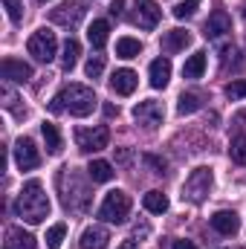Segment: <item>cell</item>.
I'll use <instances>...</instances> for the list:
<instances>
[{
  "label": "cell",
  "instance_id": "6da1fadb",
  "mask_svg": "<svg viewBox=\"0 0 246 249\" xmlns=\"http://www.w3.org/2000/svg\"><path fill=\"white\" fill-rule=\"evenodd\" d=\"M96 105H99V99H96V93L90 90V87H84V84H67L64 90L55 93V99L50 102V110L53 113H70V116H90L93 110H96Z\"/></svg>",
  "mask_w": 246,
  "mask_h": 249
},
{
  "label": "cell",
  "instance_id": "7a4b0ae2",
  "mask_svg": "<svg viewBox=\"0 0 246 249\" xmlns=\"http://www.w3.org/2000/svg\"><path fill=\"white\" fill-rule=\"evenodd\" d=\"M58 194H61V203L67 212H87L90 209V197L93 191L87 186V180L81 177V171L64 165L58 171Z\"/></svg>",
  "mask_w": 246,
  "mask_h": 249
},
{
  "label": "cell",
  "instance_id": "3957f363",
  "mask_svg": "<svg viewBox=\"0 0 246 249\" xmlns=\"http://www.w3.org/2000/svg\"><path fill=\"white\" fill-rule=\"evenodd\" d=\"M15 214L23 217L26 223H44L50 217V197L38 180H29L20 188L18 200H15Z\"/></svg>",
  "mask_w": 246,
  "mask_h": 249
},
{
  "label": "cell",
  "instance_id": "277c9868",
  "mask_svg": "<svg viewBox=\"0 0 246 249\" xmlns=\"http://www.w3.org/2000/svg\"><path fill=\"white\" fill-rule=\"evenodd\" d=\"M211 186H214L211 168L200 165V168H194V171L188 174V180L183 183V200H188V203H203V200L209 197Z\"/></svg>",
  "mask_w": 246,
  "mask_h": 249
},
{
  "label": "cell",
  "instance_id": "5b68a950",
  "mask_svg": "<svg viewBox=\"0 0 246 249\" xmlns=\"http://www.w3.org/2000/svg\"><path fill=\"white\" fill-rule=\"evenodd\" d=\"M127 214H130V197L124 191H119V188L116 191H107L105 203L99 206V217L105 223H124Z\"/></svg>",
  "mask_w": 246,
  "mask_h": 249
},
{
  "label": "cell",
  "instance_id": "8992f818",
  "mask_svg": "<svg viewBox=\"0 0 246 249\" xmlns=\"http://www.w3.org/2000/svg\"><path fill=\"white\" fill-rule=\"evenodd\" d=\"M26 50H29V55H32L35 61L50 64L58 55V38H55V32H50V29H38V32L29 38Z\"/></svg>",
  "mask_w": 246,
  "mask_h": 249
},
{
  "label": "cell",
  "instance_id": "52a82bcc",
  "mask_svg": "<svg viewBox=\"0 0 246 249\" xmlns=\"http://www.w3.org/2000/svg\"><path fill=\"white\" fill-rule=\"evenodd\" d=\"M107 142H110V130H107L105 124L78 127V130H75V145H78V151H84V154H96V151L107 148Z\"/></svg>",
  "mask_w": 246,
  "mask_h": 249
},
{
  "label": "cell",
  "instance_id": "ba28073f",
  "mask_svg": "<svg viewBox=\"0 0 246 249\" xmlns=\"http://www.w3.org/2000/svg\"><path fill=\"white\" fill-rule=\"evenodd\" d=\"M15 162H18L20 171H32V168L41 165V154H38V148H35L32 139L20 136V139L15 142Z\"/></svg>",
  "mask_w": 246,
  "mask_h": 249
},
{
  "label": "cell",
  "instance_id": "9c48e42d",
  "mask_svg": "<svg viewBox=\"0 0 246 249\" xmlns=\"http://www.w3.org/2000/svg\"><path fill=\"white\" fill-rule=\"evenodd\" d=\"M133 119L139 124H145V127H159L162 124V119H165V110H162V105L159 102H139L136 107H133Z\"/></svg>",
  "mask_w": 246,
  "mask_h": 249
},
{
  "label": "cell",
  "instance_id": "30bf717a",
  "mask_svg": "<svg viewBox=\"0 0 246 249\" xmlns=\"http://www.w3.org/2000/svg\"><path fill=\"white\" fill-rule=\"evenodd\" d=\"M84 15H87V9L81 3H61L58 9H53L50 20L58 23V26H78L84 20Z\"/></svg>",
  "mask_w": 246,
  "mask_h": 249
},
{
  "label": "cell",
  "instance_id": "8fae6325",
  "mask_svg": "<svg viewBox=\"0 0 246 249\" xmlns=\"http://www.w3.org/2000/svg\"><path fill=\"white\" fill-rule=\"evenodd\" d=\"M133 20L142 26V29H154L159 23V6L154 0H133Z\"/></svg>",
  "mask_w": 246,
  "mask_h": 249
},
{
  "label": "cell",
  "instance_id": "7c38bea8",
  "mask_svg": "<svg viewBox=\"0 0 246 249\" xmlns=\"http://www.w3.org/2000/svg\"><path fill=\"white\" fill-rule=\"evenodd\" d=\"M226 32H232V18L223 12V9H214L211 15H209V20H206V38L209 41H217V38H223Z\"/></svg>",
  "mask_w": 246,
  "mask_h": 249
},
{
  "label": "cell",
  "instance_id": "4fadbf2b",
  "mask_svg": "<svg viewBox=\"0 0 246 249\" xmlns=\"http://www.w3.org/2000/svg\"><path fill=\"white\" fill-rule=\"evenodd\" d=\"M0 75L6 81H18V84H26L32 78V67L26 61H18V58H3L0 64Z\"/></svg>",
  "mask_w": 246,
  "mask_h": 249
},
{
  "label": "cell",
  "instance_id": "5bb4252c",
  "mask_svg": "<svg viewBox=\"0 0 246 249\" xmlns=\"http://www.w3.org/2000/svg\"><path fill=\"white\" fill-rule=\"evenodd\" d=\"M136 84H139V78H136V72L133 70H116L113 72V78H110V90L116 93V96H130L133 90H136Z\"/></svg>",
  "mask_w": 246,
  "mask_h": 249
},
{
  "label": "cell",
  "instance_id": "9a60e30c",
  "mask_svg": "<svg viewBox=\"0 0 246 249\" xmlns=\"http://www.w3.org/2000/svg\"><path fill=\"white\" fill-rule=\"evenodd\" d=\"M211 229H214V232H220V235H235V232L241 229V220H238V214H235V212L220 209V212H214V214H211Z\"/></svg>",
  "mask_w": 246,
  "mask_h": 249
},
{
  "label": "cell",
  "instance_id": "2e32d148",
  "mask_svg": "<svg viewBox=\"0 0 246 249\" xmlns=\"http://www.w3.org/2000/svg\"><path fill=\"white\" fill-rule=\"evenodd\" d=\"M110 232L105 226H87L81 232V249H107Z\"/></svg>",
  "mask_w": 246,
  "mask_h": 249
},
{
  "label": "cell",
  "instance_id": "e0dca14e",
  "mask_svg": "<svg viewBox=\"0 0 246 249\" xmlns=\"http://www.w3.org/2000/svg\"><path fill=\"white\" fill-rule=\"evenodd\" d=\"M3 249H35V238L29 232H23L20 226H9L6 229V244Z\"/></svg>",
  "mask_w": 246,
  "mask_h": 249
},
{
  "label": "cell",
  "instance_id": "ac0fdd59",
  "mask_svg": "<svg viewBox=\"0 0 246 249\" xmlns=\"http://www.w3.org/2000/svg\"><path fill=\"white\" fill-rule=\"evenodd\" d=\"M191 44V35L185 32V29H171V32H165L162 35V53H168V55H174V53H180Z\"/></svg>",
  "mask_w": 246,
  "mask_h": 249
},
{
  "label": "cell",
  "instance_id": "d6986e66",
  "mask_svg": "<svg viewBox=\"0 0 246 249\" xmlns=\"http://www.w3.org/2000/svg\"><path fill=\"white\" fill-rule=\"evenodd\" d=\"M151 87H157V90H162L168 81H171V61L168 58H157V61H151Z\"/></svg>",
  "mask_w": 246,
  "mask_h": 249
},
{
  "label": "cell",
  "instance_id": "ffe728a7",
  "mask_svg": "<svg viewBox=\"0 0 246 249\" xmlns=\"http://www.w3.org/2000/svg\"><path fill=\"white\" fill-rule=\"evenodd\" d=\"M107 32H110V23L107 20H93L90 29H87V41L93 50H102L107 44Z\"/></svg>",
  "mask_w": 246,
  "mask_h": 249
},
{
  "label": "cell",
  "instance_id": "44dd1931",
  "mask_svg": "<svg viewBox=\"0 0 246 249\" xmlns=\"http://www.w3.org/2000/svg\"><path fill=\"white\" fill-rule=\"evenodd\" d=\"M113 165L110 162H105V160H93L90 165H87V177L93 180V183H110L113 180Z\"/></svg>",
  "mask_w": 246,
  "mask_h": 249
},
{
  "label": "cell",
  "instance_id": "7402d4cb",
  "mask_svg": "<svg viewBox=\"0 0 246 249\" xmlns=\"http://www.w3.org/2000/svg\"><path fill=\"white\" fill-rule=\"evenodd\" d=\"M41 133H44V142H47V154H53V157H55V154H61V133H58V127H55V124L53 122H44L41 124Z\"/></svg>",
  "mask_w": 246,
  "mask_h": 249
},
{
  "label": "cell",
  "instance_id": "603a6c76",
  "mask_svg": "<svg viewBox=\"0 0 246 249\" xmlns=\"http://www.w3.org/2000/svg\"><path fill=\"white\" fill-rule=\"evenodd\" d=\"M78 55H81V44H78L75 38H67V41H64V53H61V67L67 72L78 64Z\"/></svg>",
  "mask_w": 246,
  "mask_h": 249
},
{
  "label": "cell",
  "instance_id": "cb8c5ba5",
  "mask_svg": "<svg viewBox=\"0 0 246 249\" xmlns=\"http://www.w3.org/2000/svg\"><path fill=\"white\" fill-rule=\"evenodd\" d=\"M142 206H145L151 214H162V212H168V197H165L162 191H148V194L142 197Z\"/></svg>",
  "mask_w": 246,
  "mask_h": 249
},
{
  "label": "cell",
  "instance_id": "d4e9b609",
  "mask_svg": "<svg viewBox=\"0 0 246 249\" xmlns=\"http://www.w3.org/2000/svg\"><path fill=\"white\" fill-rule=\"evenodd\" d=\"M116 55L119 58H139L142 55V41H136V38H119L116 41Z\"/></svg>",
  "mask_w": 246,
  "mask_h": 249
},
{
  "label": "cell",
  "instance_id": "484cf974",
  "mask_svg": "<svg viewBox=\"0 0 246 249\" xmlns=\"http://www.w3.org/2000/svg\"><path fill=\"white\" fill-rule=\"evenodd\" d=\"M203 72H206V53L188 55V61H185V67H183L185 78H203Z\"/></svg>",
  "mask_w": 246,
  "mask_h": 249
},
{
  "label": "cell",
  "instance_id": "4316f807",
  "mask_svg": "<svg viewBox=\"0 0 246 249\" xmlns=\"http://www.w3.org/2000/svg\"><path fill=\"white\" fill-rule=\"evenodd\" d=\"M197 110H200V96L197 93H183L180 102H177V113L188 116V113H197Z\"/></svg>",
  "mask_w": 246,
  "mask_h": 249
},
{
  "label": "cell",
  "instance_id": "83f0119b",
  "mask_svg": "<svg viewBox=\"0 0 246 249\" xmlns=\"http://www.w3.org/2000/svg\"><path fill=\"white\" fill-rule=\"evenodd\" d=\"M229 157H232V162L246 165V136H244V133L232 139V145H229Z\"/></svg>",
  "mask_w": 246,
  "mask_h": 249
},
{
  "label": "cell",
  "instance_id": "f1b7e54d",
  "mask_svg": "<svg viewBox=\"0 0 246 249\" xmlns=\"http://www.w3.org/2000/svg\"><path fill=\"white\" fill-rule=\"evenodd\" d=\"M64 235H67V226H64V223L50 226V232H47V249H61Z\"/></svg>",
  "mask_w": 246,
  "mask_h": 249
},
{
  "label": "cell",
  "instance_id": "f546056e",
  "mask_svg": "<svg viewBox=\"0 0 246 249\" xmlns=\"http://www.w3.org/2000/svg\"><path fill=\"white\" fill-rule=\"evenodd\" d=\"M3 9H6V15H9L12 23L23 20V0H3Z\"/></svg>",
  "mask_w": 246,
  "mask_h": 249
},
{
  "label": "cell",
  "instance_id": "4dcf8cb0",
  "mask_svg": "<svg viewBox=\"0 0 246 249\" xmlns=\"http://www.w3.org/2000/svg\"><path fill=\"white\" fill-rule=\"evenodd\" d=\"M197 6H200V0H183V3H177V6H174V18H177V20L191 18V15L197 12Z\"/></svg>",
  "mask_w": 246,
  "mask_h": 249
},
{
  "label": "cell",
  "instance_id": "1f68e13d",
  "mask_svg": "<svg viewBox=\"0 0 246 249\" xmlns=\"http://www.w3.org/2000/svg\"><path fill=\"white\" fill-rule=\"evenodd\" d=\"M84 72H87L90 78H99V75L105 72V58H102V55H93L90 61L84 64Z\"/></svg>",
  "mask_w": 246,
  "mask_h": 249
},
{
  "label": "cell",
  "instance_id": "d6a6232c",
  "mask_svg": "<svg viewBox=\"0 0 246 249\" xmlns=\"http://www.w3.org/2000/svg\"><path fill=\"white\" fill-rule=\"evenodd\" d=\"M226 96H229L232 102H238V99H244V96H246V81H232V84L226 87Z\"/></svg>",
  "mask_w": 246,
  "mask_h": 249
},
{
  "label": "cell",
  "instance_id": "836d02e7",
  "mask_svg": "<svg viewBox=\"0 0 246 249\" xmlns=\"http://www.w3.org/2000/svg\"><path fill=\"white\" fill-rule=\"evenodd\" d=\"M142 160H145V165L154 168V174H165V160H159V157H154V154H145Z\"/></svg>",
  "mask_w": 246,
  "mask_h": 249
},
{
  "label": "cell",
  "instance_id": "e575fe53",
  "mask_svg": "<svg viewBox=\"0 0 246 249\" xmlns=\"http://www.w3.org/2000/svg\"><path fill=\"white\" fill-rule=\"evenodd\" d=\"M0 96H3V107H9V110H12V107H15V102H18V96L12 93V87H9V84H3Z\"/></svg>",
  "mask_w": 246,
  "mask_h": 249
},
{
  "label": "cell",
  "instance_id": "d590c367",
  "mask_svg": "<svg viewBox=\"0 0 246 249\" xmlns=\"http://www.w3.org/2000/svg\"><path fill=\"white\" fill-rule=\"evenodd\" d=\"M122 9H124V0H113L110 3V15H122Z\"/></svg>",
  "mask_w": 246,
  "mask_h": 249
},
{
  "label": "cell",
  "instance_id": "8d00e7d4",
  "mask_svg": "<svg viewBox=\"0 0 246 249\" xmlns=\"http://www.w3.org/2000/svg\"><path fill=\"white\" fill-rule=\"evenodd\" d=\"M174 249H197L191 241H174Z\"/></svg>",
  "mask_w": 246,
  "mask_h": 249
},
{
  "label": "cell",
  "instance_id": "74e56055",
  "mask_svg": "<svg viewBox=\"0 0 246 249\" xmlns=\"http://www.w3.org/2000/svg\"><path fill=\"white\" fill-rule=\"evenodd\" d=\"M105 113H107V116H116V113H119V107H113V105H105Z\"/></svg>",
  "mask_w": 246,
  "mask_h": 249
},
{
  "label": "cell",
  "instance_id": "f35d334b",
  "mask_svg": "<svg viewBox=\"0 0 246 249\" xmlns=\"http://www.w3.org/2000/svg\"><path fill=\"white\" fill-rule=\"evenodd\" d=\"M119 249H136V241L130 238V241H124V244H122V247H119Z\"/></svg>",
  "mask_w": 246,
  "mask_h": 249
},
{
  "label": "cell",
  "instance_id": "ab89813d",
  "mask_svg": "<svg viewBox=\"0 0 246 249\" xmlns=\"http://www.w3.org/2000/svg\"><path fill=\"white\" fill-rule=\"evenodd\" d=\"M41 3H47V0H41Z\"/></svg>",
  "mask_w": 246,
  "mask_h": 249
}]
</instances>
